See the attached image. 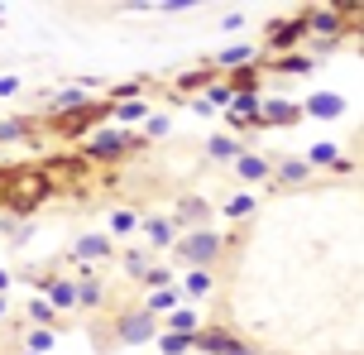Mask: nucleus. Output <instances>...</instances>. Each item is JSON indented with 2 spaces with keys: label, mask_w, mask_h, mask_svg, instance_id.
<instances>
[{
  "label": "nucleus",
  "mask_w": 364,
  "mask_h": 355,
  "mask_svg": "<svg viewBox=\"0 0 364 355\" xmlns=\"http://www.w3.org/2000/svg\"><path fill=\"white\" fill-rule=\"evenodd\" d=\"M110 106H91V101H82V106H73V111L53 115V134H63V139H77V134H87L96 120H106Z\"/></svg>",
  "instance_id": "nucleus-1"
},
{
  "label": "nucleus",
  "mask_w": 364,
  "mask_h": 355,
  "mask_svg": "<svg viewBox=\"0 0 364 355\" xmlns=\"http://www.w3.org/2000/svg\"><path fill=\"white\" fill-rule=\"evenodd\" d=\"M182 260L192 264V269H201V264H211L220 255V240L211 235V231H192V235H182Z\"/></svg>",
  "instance_id": "nucleus-2"
},
{
  "label": "nucleus",
  "mask_w": 364,
  "mask_h": 355,
  "mask_svg": "<svg viewBox=\"0 0 364 355\" xmlns=\"http://www.w3.org/2000/svg\"><path fill=\"white\" fill-rule=\"evenodd\" d=\"M154 332H159V317H154V312H144V307H139V312H125V317H120V327H115V337L129 341V346H134V341H149Z\"/></svg>",
  "instance_id": "nucleus-3"
},
{
  "label": "nucleus",
  "mask_w": 364,
  "mask_h": 355,
  "mask_svg": "<svg viewBox=\"0 0 364 355\" xmlns=\"http://www.w3.org/2000/svg\"><path fill=\"white\" fill-rule=\"evenodd\" d=\"M192 346L197 351H216V355H250V346L235 341L230 332H192Z\"/></svg>",
  "instance_id": "nucleus-4"
},
{
  "label": "nucleus",
  "mask_w": 364,
  "mask_h": 355,
  "mask_svg": "<svg viewBox=\"0 0 364 355\" xmlns=\"http://www.w3.org/2000/svg\"><path fill=\"white\" fill-rule=\"evenodd\" d=\"M292 120H302V106L297 101H259V125H292Z\"/></svg>",
  "instance_id": "nucleus-5"
},
{
  "label": "nucleus",
  "mask_w": 364,
  "mask_h": 355,
  "mask_svg": "<svg viewBox=\"0 0 364 355\" xmlns=\"http://www.w3.org/2000/svg\"><path fill=\"white\" fill-rule=\"evenodd\" d=\"M297 34H307V15L288 19V24H273L269 29V48H288V43H297Z\"/></svg>",
  "instance_id": "nucleus-6"
},
{
  "label": "nucleus",
  "mask_w": 364,
  "mask_h": 355,
  "mask_svg": "<svg viewBox=\"0 0 364 355\" xmlns=\"http://www.w3.org/2000/svg\"><path fill=\"white\" fill-rule=\"evenodd\" d=\"M125 149H129V139L120 130H106L91 139V159H115V154H125Z\"/></svg>",
  "instance_id": "nucleus-7"
},
{
  "label": "nucleus",
  "mask_w": 364,
  "mask_h": 355,
  "mask_svg": "<svg viewBox=\"0 0 364 355\" xmlns=\"http://www.w3.org/2000/svg\"><path fill=\"white\" fill-rule=\"evenodd\" d=\"M307 115H321V120H336V115H346V96H331V92H321V96H311L307 106H302Z\"/></svg>",
  "instance_id": "nucleus-8"
},
{
  "label": "nucleus",
  "mask_w": 364,
  "mask_h": 355,
  "mask_svg": "<svg viewBox=\"0 0 364 355\" xmlns=\"http://www.w3.org/2000/svg\"><path fill=\"white\" fill-rule=\"evenodd\" d=\"M73 255L77 260H101V255H110V240L106 235H82V240L73 245Z\"/></svg>",
  "instance_id": "nucleus-9"
},
{
  "label": "nucleus",
  "mask_w": 364,
  "mask_h": 355,
  "mask_svg": "<svg viewBox=\"0 0 364 355\" xmlns=\"http://www.w3.org/2000/svg\"><path fill=\"white\" fill-rule=\"evenodd\" d=\"M235 169H240V178H245V183H259V178H269V164H264L259 154H240Z\"/></svg>",
  "instance_id": "nucleus-10"
},
{
  "label": "nucleus",
  "mask_w": 364,
  "mask_h": 355,
  "mask_svg": "<svg viewBox=\"0 0 364 355\" xmlns=\"http://www.w3.org/2000/svg\"><path fill=\"white\" fill-rule=\"evenodd\" d=\"M168 327H173V337H192L197 332V312L192 307H173L168 312Z\"/></svg>",
  "instance_id": "nucleus-11"
},
{
  "label": "nucleus",
  "mask_w": 364,
  "mask_h": 355,
  "mask_svg": "<svg viewBox=\"0 0 364 355\" xmlns=\"http://www.w3.org/2000/svg\"><path fill=\"white\" fill-rule=\"evenodd\" d=\"M48 293H53L48 307H73V302H77V283L73 279H48Z\"/></svg>",
  "instance_id": "nucleus-12"
},
{
  "label": "nucleus",
  "mask_w": 364,
  "mask_h": 355,
  "mask_svg": "<svg viewBox=\"0 0 364 355\" xmlns=\"http://www.w3.org/2000/svg\"><path fill=\"white\" fill-rule=\"evenodd\" d=\"M144 235H149V245H173V221L149 216V221H144Z\"/></svg>",
  "instance_id": "nucleus-13"
},
{
  "label": "nucleus",
  "mask_w": 364,
  "mask_h": 355,
  "mask_svg": "<svg viewBox=\"0 0 364 355\" xmlns=\"http://www.w3.org/2000/svg\"><path fill=\"white\" fill-rule=\"evenodd\" d=\"M206 154H211V159H240V139L235 134H216V139L206 144Z\"/></svg>",
  "instance_id": "nucleus-14"
},
{
  "label": "nucleus",
  "mask_w": 364,
  "mask_h": 355,
  "mask_svg": "<svg viewBox=\"0 0 364 355\" xmlns=\"http://www.w3.org/2000/svg\"><path fill=\"white\" fill-rule=\"evenodd\" d=\"M250 211H255V192H235L225 202V216H250Z\"/></svg>",
  "instance_id": "nucleus-15"
},
{
  "label": "nucleus",
  "mask_w": 364,
  "mask_h": 355,
  "mask_svg": "<svg viewBox=\"0 0 364 355\" xmlns=\"http://www.w3.org/2000/svg\"><path fill=\"white\" fill-rule=\"evenodd\" d=\"M182 288H187V293H192V298H201V293H206V288H211V274H206V269H192V274H187V279H182Z\"/></svg>",
  "instance_id": "nucleus-16"
},
{
  "label": "nucleus",
  "mask_w": 364,
  "mask_h": 355,
  "mask_svg": "<svg viewBox=\"0 0 364 355\" xmlns=\"http://www.w3.org/2000/svg\"><path fill=\"white\" fill-rule=\"evenodd\" d=\"M250 58H255V48L235 43V48H225V53H220V68H235V63H250Z\"/></svg>",
  "instance_id": "nucleus-17"
},
{
  "label": "nucleus",
  "mask_w": 364,
  "mask_h": 355,
  "mask_svg": "<svg viewBox=\"0 0 364 355\" xmlns=\"http://www.w3.org/2000/svg\"><path fill=\"white\" fill-rule=\"evenodd\" d=\"M110 115L115 120H139L144 115V101H120V106H110Z\"/></svg>",
  "instance_id": "nucleus-18"
},
{
  "label": "nucleus",
  "mask_w": 364,
  "mask_h": 355,
  "mask_svg": "<svg viewBox=\"0 0 364 355\" xmlns=\"http://www.w3.org/2000/svg\"><path fill=\"white\" fill-rule=\"evenodd\" d=\"M48 346H53V332H48V327H34V332H29V351H48Z\"/></svg>",
  "instance_id": "nucleus-19"
},
{
  "label": "nucleus",
  "mask_w": 364,
  "mask_h": 355,
  "mask_svg": "<svg viewBox=\"0 0 364 355\" xmlns=\"http://www.w3.org/2000/svg\"><path fill=\"white\" fill-rule=\"evenodd\" d=\"M29 317H34L38 327H48V322H53V307H48V302H38V298H34V302H29Z\"/></svg>",
  "instance_id": "nucleus-20"
},
{
  "label": "nucleus",
  "mask_w": 364,
  "mask_h": 355,
  "mask_svg": "<svg viewBox=\"0 0 364 355\" xmlns=\"http://www.w3.org/2000/svg\"><path fill=\"white\" fill-rule=\"evenodd\" d=\"M283 178H288V183L307 178V159H288V164H283Z\"/></svg>",
  "instance_id": "nucleus-21"
},
{
  "label": "nucleus",
  "mask_w": 364,
  "mask_h": 355,
  "mask_svg": "<svg viewBox=\"0 0 364 355\" xmlns=\"http://www.w3.org/2000/svg\"><path fill=\"white\" fill-rule=\"evenodd\" d=\"M278 73H311V58H283Z\"/></svg>",
  "instance_id": "nucleus-22"
},
{
  "label": "nucleus",
  "mask_w": 364,
  "mask_h": 355,
  "mask_svg": "<svg viewBox=\"0 0 364 355\" xmlns=\"http://www.w3.org/2000/svg\"><path fill=\"white\" fill-rule=\"evenodd\" d=\"M164 351H168V355H182V351H192V337H164Z\"/></svg>",
  "instance_id": "nucleus-23"
},
{
  "label": "nucleus",
  "mask_w": 364,
  "mask_h": 355,
  "mask_svg": "<svg viewBox=\"0 0 364 355\" xmlns=\"http://www.w3.org/2000/svg\"><path fill=\"white\" fill-rule=\"evenodd\" d=\"M154 307H159V312H168V307H173V293H168V288H154V298H149V312H154Z\"/></svg>",
  "instance_id": "nucleus-24"
},
{
  "label": "nucleus",
  "mask_w": 364,
  "mask_h": 355,
  "mask_svg": "<svg viewBox=\"0 0 364 355\" xmlns=\"http://www.w3.org/2000/svg\"><path fill=\"white\" fill-rule=\"evenodd\" d=\"M201 211H206V206H201L197 197H187V206H182V221H201Z\"/></svg>",
  "instance_id": "nucleus-25"
},
{
  "label": "nucleus",
  "mask_w": 364,
  "mask_h": 355,
  "mask_svg": "<svg viewBox=\"0 0 364 355\" xmlns=\"http://www.w3.org/2000/svg\"><path fill=\"white\" fill-rule=\"evenodd\" d=\"M101 298V288H96V283H82V288H77V302H96Z\"/></svg>",
  "instance_id": "nucleus-26"
},
{
  "label": "nucleus",
  "mask_w": 364,
  "mask_h": 355,
  "mask_svg": "<svg viewBox=\"0 0 364 355\" xmlns=\"http://www.w3.org/2000/svg\"><path fill=\"white\" fill-rule=\"evenodd\" d=\"M144 130H149V134H168V115H149Z\"/></svg>",
  "instance_id": "nucleus-27"
},
{
  "label": "nucleus",
  "mask_w": 364,
  "mask_h": 355,
  "mask_svg": "<svg viewBox=\"0 0 364 355\" xmlns=\"http://www.w3.org/2000/svg\"><path fill=\"white\" fill-rule=\"evenodd\" d=\"M110 226H115V231H129V226H134V216H129V211H115V216H110Z\"/></svg>",
  "instance_id": "nucleus-28"
},
{
  "label": "nucleus",
  "mask_w": 364,
  "mask_h": 355,
  "mask_svg": "<svg viewBox=\"0 0 364 355\" xmlns=\"http://www.w3.org/2000/svg\"><path fill=\"white\" fill-rule=\"evenodd\" d=\"M19 92V77H0V96H15Z\"/></svg>",
  "instance_id": "nucleus-29"
},
{
  "label": "nucleus",
  "mask_w": 364,
  "mask_h": 355,
  "mask_svg": "<svg viewBox=\"0 0 364 355\" xmlns=\"http://www.w3.org/2000/svg\"><path fill=\"white\" fill-rule=\"evenodd\" d=\"M5 288H10V274H5V269H0V293H5Z\"/></svg>",
  "instance_id": "nucleus-30"
},
{
  "label": "nucleus",
  "mask_w": 364,
  "mask_h": 355,
  "mask_svg": "<svg viewBox=\"0 0 364 355\" xmlns=\"http://www.w3.org/2000/svg\"><path fill=\"white\" fill-rule=\"evenodd\" d=\"M0 317H5V298H0Z\"/></svg>",
  "instance_id": "nucleus-31"
},
{
  "label": "nucleus",
  "mask_w": 364,
  "mask_h": 355,
  "mask_svg": "<svg viewBox=\"0 0 364 355\" xmlns=\"http://www.w3.org/2000/svg\"><path fill=\"white\" fill-rule=\"evenodd\" d=\"M29 355H34V351H29Z\"/></svg>",
  "instance_id": "nucleus-32"
}]
</instances>
